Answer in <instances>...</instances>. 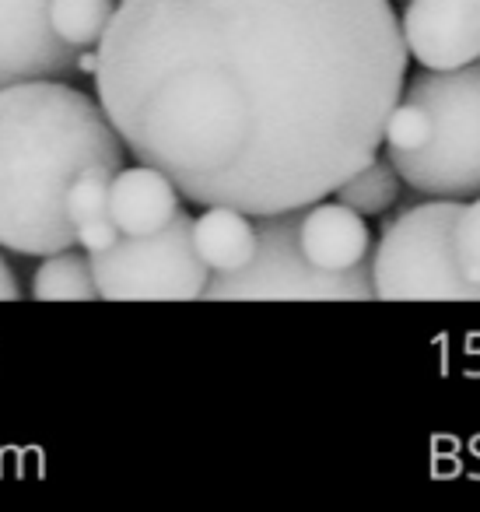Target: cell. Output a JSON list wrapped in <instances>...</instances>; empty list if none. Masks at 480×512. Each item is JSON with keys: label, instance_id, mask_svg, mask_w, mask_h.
<instances>
[{"label": "cell", "instance_id": "2e32d148", "mask_svg": "<svg viewBox=\"0 0 480 512\" xmlns=\"http://www.w3.org/2000/svg\"><path fill=\"white\" fill-rule=\"evenodd\" d=\"M428 134H431L428 109L400 95V102H396L386 116V130H382L386 151H417L424 141H428Z\"/></svg>", "mask_w": 480, "mask_h": 512}, {"label": "cell", "instance_id": "5b68a950", "mask_svg": "<svg viewBox=\"0 0 480 512\" xmlns=\"http://www.w3.org/2000/svg\"><path fill=\"white\" fill-rule=\"evenodd\" d=\"M298 211L256 218V253L232 274H214L204 299L218 302H365L375 299L372 260L351 271H323L298 246Z\"/></svg>", "mask_w": 480, "mask_h": 512}, {"label": "cell", "instance_id": "30bf717a", "mask_svg": "<svg viewBox=\"0 0 480 512\" xmlns=\"http://www.w3.org/2000/svg\"><path fill=\"white\" fill-rule=\"evenodd\" d=\"M179 186L155 165H123L109 183V218L123 235H148L179 214Z\"/></svg>", "mask_w": 480, "mask_h": 512}, {"label": "cell", "instance_id": "ac0fdd59", "mask_svg": "<svg viewBox=\"0 0 480 512\" xmlns=\"http://www.w3.org/2000/svg\"><path fill=\"white\" fill-rule=\"evenodd\" d=\"M74 232H78V246L85 249V253H102V249L116 246V242H120V235H123L120 225H116L109 214L81 221V225H74Z\"/></svg>", "mask_w": 480, "mask_h": 512}, {"label": "cell", "instance_id": "5bb4252c", "mask_svg": "<svg viewBox=\"0 0 480 512\" xmlns=\"http://www.w3.org/2000/svg\"><path fill=\"white\" fill-rule=\"evenodd\" d=\"M400 183L403 179H400V172L393 169V162L375 155L372 162L361 165V169L354 172L351 179H344L333 193H337L340 204L354 207L358 214H382L396 204Z\"/></svg>", "mask_w": 480, "mask_h": 512}, {"label": "cell", "instance_id": "277c9868", "mask_svg": "<svg viewBox=\"0 0 480 512\" xmlns=\"http://www.w3.org/2000/svg\"><path fill=\"white\" fill-rule=\"evenodd\" d=\"M459 200L431 197L386 228L372 256V288L382 302H480L456 256Z\"/></svg>", "mask_w": 480, "mask_h": 512}, {"label": "cell", "instance_id": "6da1fadb", "mask_svg": "<svg viewBox=\"0 0 480 512\" xmlns=\"http://www.w3.org/2000/svg\"><path fill=\"white\" fill-rule=\"evenodd\" d=\"M95 85L137 162L260 218L379 155L407 43L389 0H120Z\"/></svg>", "mask_w": 480, "mask_h": 512}, {"label": "cell", "instance_id": "9c48e42d", "mask_svg": "<svg viewBox=\"0 0 480 512\" xmlns=\"http://www.w3.org/2000/svg\"><path fill=\"white\" fill-rule=\"evenodd\" d=\"M368 225L365 214L347 204H309L298 218V246L323 271H351L368 260Z\"/></svg>", "mask_w": 480, "mask_h": 512}, {"label": "cell", "instance_id": "7c38bea8", "mask_svg": "<svg viewBox=\"0 0 480 512\" xmlns=\"http://www.w3.org/2000/svg\"><path fill=\"white\" fill-rule=\"evenodd\" d=\"M32 295L39 302H92L99 299V285H95L92 256L78 253V249H60L43 260L32 281Z\"/></svg>", "mask_w": 480, "mask_h": 512}, {"label": "cell", "instance_id": "9a60e30c", "mask_svg": "<svg viewBox=\"0 0 480 512\" xmlns=\"http://www.w3.org/2000/svg\"><path fill=\"white\" fill-rule=\"evenodd\" d=\"M113 176L116 172L102 169V165H88L85 172H78V179L67 190V218L74 225L109 214V183H113Z\"/></svg>", "mask_w": 480, "mask_h": 512}, {"label": "cell", "instance_id": "8992f818", "mask_svg": "<svg viewBox=\"0 0 480 512\" xmlns=\"http://www.w3.org/2000/svg\"><path fill=\"white\" fill-rule=\"evenodd\" d=\"M92 256L99 299L109 302H190L204 299L211 267L193 246V218L179 214L148 235H120V242Z\"/></svg>", "mask_w": 480, "mask_h": 512}, {"label": "cell", "instance_id": "4fadbf2b", "mask_svg": "<svg viewBox=\"0 0 480 512\" xmlns=\"http://www.w3.org/2000/svg\"><path fill=\"white\" fill-rule=\"evenodd\" d=\"M120 0H50V25L71 50H95Z\"/></svg>", "mask_w": 480, "mask_h": 512}, {"label": "cell", "instance_id": "3957f363", "mask_svg": "<svg viewBox=\"0 0 480 512\" xmlns=\"http://www.w3.org/2000/svg\"><path fill=\"white\" fill-rule=\"evenodd\" d=\"M403 99L428 109L431 134L417 151H386L410 190L424 197H480V64L428 71L403 85Z\"/></svg>", "mask_w": 480, "mask_h": 512}, {"label": "cell", "instance_id": "ba28073f", "mask_svg": "<svg viewBox=\"0 0 480 512\" xmlns=\"http://www.w3.org/2000/svg\"><path fill=\"white\" fill-rule=\"evenodd\" d=\"M400 32L407 53L428 71L480 64V0H410Z\"/></svg>", "mask_w": 480, "mask_h": 512}, {"label": "cell", "instance_id": "d6986e66", "mask_svg": "<svg viewBox=\"0 0 480 512\" xmlns=\"http://www.w3.org/2000/svg\"><path fill=\"white\" fill-rule=\"evenodd\" d=\"M18 299H22V288H18L15 271H11L4 253H0V302H18Z\"/></svg>", "mask_w": 480, "mask_h": 512}, {"label": "cell", "instance_id": "52a82bcc", "mask_svg": "<svg viewBox=\"0 0 480 512\" xmlns=\"http://www.w3.org/2000/svg\"><path fill=\"white\" fill-rule=\"evenodd\" d=\"M74 74H81V53L53 32L50 0H0V88Z\"/></svg>", "mask_w": 480, "mask_h": 512}, {"label": "cell", "instance_id": "e0dca14e", "mask_svg": "<svg viewBox=\"0 0 480 512\" xmlns=\"http://www.w3.org/2000/svg\"><path fill=\"white\" fill-rule=\"evenodd\" d=\"M452 239H456V256L463 274L480 285V197H470V204L459 207Z\"/></svg>", "mask_w": 480, "mask_h": 512}, {"label": "cell", "instance_id": "8fae6325", "mask_svg": "<svg viewBox=\"0 0 480 512\" xmlns=\"http://www.w3.org/2000/svg\"><path fill=\"white\" fill-rule=\"evenodd\" d=\"M193 246L214 274L239 271L256 253V218L239 207H207L193 221Z\"/></svg>", "mask_w": 480, "mask_h": 512}, {"label": "cell", "instance_id": "7a4b0ae2", "mask_svg": "<svg viewBox=\"0 0 480 512\" xmlns=\"http://www.w3.org/2000/svg\"><path fill=\"white\" fill-rule=\"evenodd\" d=\"M88 165H127V144L102 102L60 78L0 88V249H71L78 232L67 218V190Z\"/></svg>", "mask_w": 480, "mask_h": 512}]
</instances>
